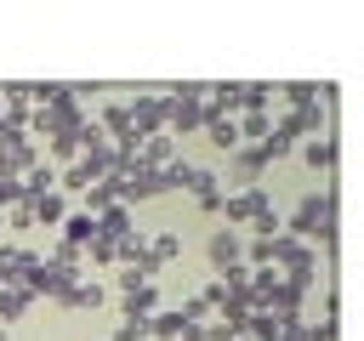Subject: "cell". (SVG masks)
I'll use <instances>...</instances> for the list:
<instances>
[{"mask_svg": "<svg viewBox=\"0 0 364 341\" xmlns=\"http://www.w3.org/2000/svg\"><path fill=\"white\" fill-rule=\"evenodd\" d=\"M284 233L336 244V182H324L318 193H301V205H296V216H290V227H284Z\"/></svg>", "mask_w": 364, "mask_h": 341, "instance_id": "cell-1", "label": "cell"}, {"mask_svg": "<svg viewBox=\"0 0 364 341\" xmlns=\"http://www.w3.org/2000/svg\"><path fill=\"white\" fill-rule=\"evenodd\" d=\"M210 114H205V85H171L165 91V131L171 136H188L199 131Z\"/></svg>", "mask_w": 364, "mask_h": 341, "instance_id": "cell-2", "label": "cell"}, {"mask_svg": "<svg viewBox=\"0 0 364 341\" xmlns=\"http://www.w3.org/2000/svg\"><path fill=\"white\" fill-rule=\"evenodd\" d=\"M125 114H131V131H136V136L165 131V91H142L136 102H125Z\"/></svg>", "mask_w": 364, "mask_h": 341, "instance_id": "cell-3", "label": "cell"}, {"mask_svg": "<svg viewBox=\"0 0 364 341\" xmlns=\"http://www.w3.org/2000/svg\"><path fill=\"white\" fill-rule=\"evenodd\" d=\"M205 256H210V267L222 273V267H233V261H245V233L239 227H216L210 233V244H205Z\"/></svg>", "mask_w": 364, "mask_h": 341, "instance_id": "cell-4", "label": "cell"}, {"mask_svg": "<svg viewBox=\"0 0 364 341\" xmlns=\"http://www.w3.org/2000/svg\"><path fill=\"white\" fill-rule=\"evenodd\" d=\"M154 313H159V284H142V290L119 296V318H125V324H142V318H154Z\"/></svg>", "mask_w": 364, "mask_h": 341, "instance_id": "cell-5", "label": "cell"}, {"mask_svg": "<svg viewBox=\"0 0 364 341\" xmlns=\"http://www.w3.org/2000/svg\"><path fill=\"white\" fill-rule=\"evenodd\" d=\"M301 159H307L313 170L336 176V131H330V136H307V142H301Z\"/></svg>", "mask_w": 364, "mask_h": 341, "instance_id": "cell-6", "label": "cell"}, {"mask_svg": "<svg viewBox=\"0 0 364 341\" xmlns=\"http://www.w3.org/2000/svg\"><path fill=\"white\" fill-rule=\"evenodd\" d=\"M91 239H97V216H85V210H68V216H63V244L85 250Z\"/></svg>", "mask_w": 364, "mask_h": 341, "instance_id": "cell-7", "label": "cell"}, {"mask_svg": "<svg viewBox=\"0 0 364 341\" xmlns=\"http://www.w3.org/2000/svg\"><path fill=\"white\" fill-rule=\"evenodd\" d=\"M125 233H136V227H131V210H125V205H108V210L97 216V239H108V244H119Z\"/></svg>", "mask_w": 364, "mask_h": 341, "instance_id": "cell-8", "label": "cell"}, {"mask_svg": "<svg viewBox=\"0 0 364 341\" xmlns=\"http://www.w3.org/2000/svg\"><path fill=\"white\" fill-rule=\"evenodd\" d=\"M108 301V290L97 284V278H74L68 284V296H63V307H74V313H85V307H102Z\"/></svg>", "mask_w": 364, "mask_h": 341, "instance_id": "cell-9", "label": "cell"}, {"mask_svg": "<svg viewBox=\"0 0 364 341\" xmlns=\"http://www.w3.org/2000/svg\"><path fill=\"white\" fill-rule=\"evenodd\" d=\"M205 131H210V148H222V153L239 148V119H233V114H210Z\"/></svg>", "mask_w": 364, "mask_h": 341, "instance_id": "cell-10", "label": "cell"}, {"mask_svg": "<svg viewBox=\"0 0 364 341\" xmlns=\"http://www.w3.org/2000/svg\"><path fill=\"white\" fill-rule=\"evenodd\" d=\"M28 210H34V222H40V227H63V216H68V199L51 188V193H46V199H34Z\"/></svg>", "mask_w": 364, "mask_h": 341, "instance_id": "cell-11", "label": "cell"}, {"mask_svg": "<svg viewBox=\"0 0 364 341\" xmlns=\"http://www.w3.org/2000/svg\"><path fill=\"white\" fill-rule=\"evenodd\" d=\"M182 330H188V324L176 318V307H159V313L148 318V335H154V341H182Z\"/></svg>", "mask_w": 364, "mask_h": 341, "instance_id": "cell-12", "label": "cell"}, {"mask_svg": "<svg viewBox=\"0 0 364 341\" xmlns=\"http://www.w3.org/2000/svg\"><path fill=\"white\" fill-rule=\"evenodd\" d=\"M28 301H34V296H28V284H0V324H6V318H23V313H28Z\"/></svg>", "mask_w": 364, "mask_h": 341, "instance_id": "cell-13", "label": "cell"}, {"mask_svg": "<svg viewBox=\"0 0 364 341\" xmlns=\"http://www.w3.org/2000/svg\"><path fill=\"white\" fill-rule=\"evenodd\" d=\"M148 256H154L159 267L176 261V256H182V233H154V239H148Z\"/></svg>", "mask_w": 364, "mask_h": 341, "instance_id": "cell-14", "label": "cell"}, {"mask_svg": "<svg viewBox=\"0 0 364 341\" xmlns=\"http://www.w3.org/2000/svg\"><path fill=\"white\" fill-rule=\"evenodd\" d=\"M279 91H284L290 114H296V108H318V85H279Z\"/></svg>", "mask_w": 364, "mask_h": 341, "instance_id": "cell-15", "label": "cell"}, {"mask_svg": "<svg viewBox=\"0 0 364 341\" xmlns=\"http://www.w3.org/2000/svg\"><path fill=\"white\" fill-rule=\"evenodd\" d=\"M85 261H97V267H114V244H108V239H91V244H85Z\"/></svg>", "mask_w": 364, "mask_h": 341, "instance_id": "cell-16", "label": "cell"}, {"mask_svg": "<svg viewBox=\"0 0 364 341\" xmlns=\"http://www.w3.org/2000/svg\"><path fill=\"white\" fill-rule=\"evenodd\" d=\"M114 284H119V296H131V290H142V284H154V278H142V273H136V267H125V273H119V278H114Z\"/></svg>", "mask_w": 364, "mask_h": 341, "instance_id": "cell-17", "label": "cell"}, {"mask_svg": "<svg viewBox=\"0 0 364 341\" xmlns=\"http://www.w3.org/2000/svg\"><path fill=\"white\" fill-rule=\"evenodd\" d=\"M0 227H6V222H0Z\"/></svg>", "mask_w": 364, "mask_h": 341, "instance_id": "cell-18", "label": "cell"}]
</instances>
